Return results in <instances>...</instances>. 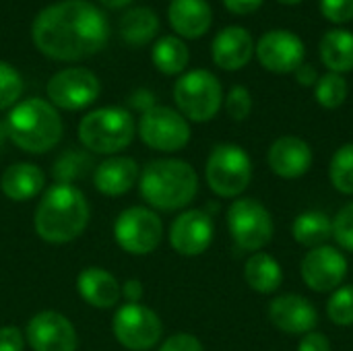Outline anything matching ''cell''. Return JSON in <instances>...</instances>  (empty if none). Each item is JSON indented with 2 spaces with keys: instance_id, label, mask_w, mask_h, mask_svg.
<instances>
[{
  "instance_id": "6da1fadb",
  "label": "cell",
  "mask_w": 353,
  "mask_h": 351,
  "mask_svg": "<svg viewBox=\"0 0 353 351\" xmlns=\"http://www.w3.org/2000/svg\"><path fill=\"white\" fill-rule=\"evenodd\" d=\"M31 37L37 50L52 60H81L108 43L110 23L87 0H62L39 10Z\"/></svg>"
},
{
  "instance_id": "7a4b0ae2",
  "label": "cell",
  "mask_w": 353,
  "mask_h": 351,
  "mask_svg": "<svg viewBox=\"0 0 353 351\" xmlns=\"http://www.w3.org/2000/svg\"><path fill=\"white\" fill-rule=\"evenodd\" d=\"M35 232L50 244H66L79 238L89 223V205L85 194L72 184L52 186L37 205Z\"/></svg>"
},
{
  "instance_id": "3957f363",
  "label": "cell",
  "mask_w": 353,
  "mask_h": 351,
  "mask_svg": "<svg viewBox=\"0 0 353 351\" xmlns=\"http://www.w3.org/2000/svg\"><path fill=\"white\" fill-rule=\"evenodd\" d=\"M141 194L159 211L188 207L199 192V176L188 161L155 159L141 172Z\"/></svg>"
},
{
  "instance_id": "277c9868",
  "label": "cell",
  "mask_w": 353,
  "mask_h": 351,
  "mask_svg": "<svg viewBox=\"0 0 353 351\" xmlns=\"http://www.w3.org/2000/svg\"><path fill=\"white\" fill-rule=\"evenodd\" d=\"M6 132L19 149L39 155L60 143L62 118L50 101L31 97L10 110Z\"/></svg>"
},
{
  "instance_id": "5b68a950",
  "label": "cell",
  "mask_w": 353,
  "mask_h": 351,
  "mask_svg": "<svg viewBox=\"0 0 353 351\" xmlns=\"http://www.w3.org/2000/svg\"><path fill=\"white\" fill-rule=\"evenodd\" d=\"M209 188L221 199H240L252 182V159L236 143H219L211 149L205 163Z\"/></svg>"
},
{
  "instance_id": "8992f818",
  "label": "cell",
  "mask_w": 353,
  "mask_h": 351,
  "mask_svg": "<svg viewBox=\"0 0 353 351\" xmlns=\"http://www.w3.org/2000/svg\"><path fill=\"white\" fill-rule=\"evenodd\" d=\"M79 139L89 151L112 155L132 143L134 120L124 108H99L81 120Z\"/></svg>"
},
{
  "instance_id": "52a82bcc",
  "label": "cell",
  "mask_w": 353,
  "mask_h": 351,
  "mask_svg": "<svg viewBox=\"0 0 353 351\" xmlns=\"http://www.w3.org/2000/svg\"><path fill=\"white\" fill-rule=\"evenodd\" d=\"M225 221L236 248L250 254L265 250L275 236V223L271 211L252 197L236 199L228 207Z\"/></svg>"
},
{
  "instance_id": "ba28073f",
  "label": "cell",
  "mask_w": 353,
  "mask_h": 351,
  "mask_svg": "<svg viewBox=\"0 0 353 351\" xmlns=\"http://www.w3.org/2000/svg\"><path fill=\"white\" fill-rule=\"evenodd\" d=\"M174 101L186 120L209 122L217 116V112L223 106V89L213 72L196 68L184 72L176 81Z\"/></svg>"
},
{
  "instance_id": "9c48e42d",
  "label": "cell",
  "mask_w": 353,
  "mask_h": 351,
  "mask_svg": "<svg viewBox=\"0 0 353 351\" xmlns=\"http://www.w3.org/2000/svg\"><path fill=\"white\" fill-rule=\"evenodd\" d=\"M114 238L118 246L128 254H151L163 238V223L155 211L145 207H130L116 219Z\"/></svg>"
},
{
  "instance_id": "30bf717a",
  "label": "cell",
  "mask_w": 353,
  "mask_h": 351,
  "mask_svg": "<svg viewBox=\"0 0 353 351\" xmlns=\"http://www.w3.org/2000/svg\"><path fill=\"white\" fill-rule=\"evenodd\" d=\"M139 134L147 147L174 153L188 145L192 132L188 120L180 112L165 106H155L141 116Z\"/></svg>"
},
{
  "instance_id": "8fae6325",
  "label": "cell",
  "mask_w": 353,
  "mask_h": 351,
  "mask_svg": "<svg viewBox=\"0 0 353 351\" xmlns=\"http://www.w3.org/2000/svg\"><path fill=\"white\" fill-rule=\"evenodd\" d=\"M350 263L337 246L325 244L310 248L300 261V277L304 285L316 294H333L343 285Z\"/></svg>"
},
{
  "instance_id": "7c38bea8",
  "label": "cell",
  "mask_w": 353,
  "mask_h": 351,
  "mask_svg": "<svg viewBox=\"0 0 353 351\" xmlns=\"http://www.w3.org/2000/svg\"><path fill=\"white\" fill-rule=\"evenodd\" d=\"M114 337L122 348L130 351H147L157 345L163 333L161 319L147 306L126 304L112 321Z\"/></svg>"
},
{
  "instance_id": "4fadbf2b",
  "label": "cell",
  "mask_w": 353,
  "mask_h": 351,
  "mask_svg": "<svg viewBox=\"0 0 353 351\" xmlns=\"http://www.w3.org/2000/svg\"><path fill=\"white\" fill-rule=\"evenodd\" d=\"M99 79L89 68H64L56 72L48 83V97L54 108L83 110L99 97Z\"/></svg>"
},
{
  "instance_id": "5bb4252c",
  "label": "cell",
  "mask_w": 353,
  "mask_h": 351,
  "mask_svg": "<svg viewBox=\"0 0 353 351\" xmlns=\"http://www.w3.org/2000/svg\"><path fill=\"white\" fill-rule=\"evenodd\" d=\"M256 58L263 68L275 74H290L304 62L306 46L302 37L288 29L267 31L254 46Z\"/></svg>"
},
{
  "instance_id": "9a60e30c",
  "label": "cell",
  "mask_w": 353,
  "mask_h": 351,
  "mask_svg": "<svg viewBox=\"0 0 353 351\" xmlns=\"http://www.w3.org/2000/svg\"><path fill=\"white\" fill-rule=\"evenodd\" d=\"M267 317L271 325L292 337H304L316 331L319 310L302 294H281L273 298L267 306Z\"/></svg>"
},
{
  "instance_id": "2e32d148",
  "label": "cell",
  "mask_w": 353,
  "mask_h": 351,
  "mask_svg": "<svg viewBox=\"0 0 353 351\" xmlns=\"http://www.w3.org/2000/svg\"><path fill=\"white\" fill-rule=\"evenodd\" d=\"M213 236L215 223L205 209H188L180 213L170 228V244L182 257H201L209 250Z\"/></svg>"
},
{
  "instance_id": "e0dca14e",
  "label": "cell",
  "mask_w": 353,
  "mask_h": 351,
  "mask_svg": "<svg viewBox=\"0 0 353 351\" xmlns=\"http://www.w3.org/2000/svg\"><path fill=\"white\" fill-rule=\"evenodd\" d=\"M314 163V153L308 141L296 134H283L269 145L267 166L283 180H298L310 172Z\"/></svg>"
},
{
  "instance_id": "ac0fdd59",
  "label": "cell",
  "mask_w": 353,
  "mask_h": 351,
  "mask_svg": "<svg viewBox=\"0 0 353 351\" xmlns=\"http://www.w3.org/2000/svg\"><path fill=\"white\" fill-rule=\"evenodd\" d=\"M27 341L33 351H77V331L72 323L54 310H43L27 323Z\"/></svg>"
},
{
  "instance_id": "d6986e66",
  "label": "cell",
  "mask_w": 353,
  "mask_h": 351,
  "mask_svg": "<svg viewBox=\"0 0 353 351\" xmlns=\"http://www.w3.org/2000/svg\"><path fill=\"white\" fill-rule=\"evenodd\" d=\"M211 54H213V62L221 68V70H240L244 68L252 56H254V39L252 35L240 27V25H230L223 27L211 46Z\"/></svg>"
},
{
  "instance_id": "ffe728a7",
  "label": "cell",
  "mask_w": 353,
  "mask_h": 351,
  "mask_svg": "<svg viewBox=\"0 0 353 351\" xmlns=\"http://www.w3.org/2000/svg\"><path fill=\"white\" fill-rule=\"evenodd\" d=\"M168 19L178 35L196 39L209 31L213 23V10L207 0H172Z\"/></svg>"
},
{
  "instance_id": "44dd1931",
  "label": "cell",
  "mask_w": 353,
  "mask_h": 351,
  "mask_svg": "<svg viewBox=\"0 0 353 351\" xmlns=\"http://www.w3.org/2000/svg\"><path fill=\"white\" fill-rule=\"evenodd\" d=\"M77 290L79 296L95 308H112L122 296V288L116 277L99 267H87L81 271L77 277Z\"/></svg>"
},
{
  "instance_id": "7402d4cb",
  "label": "cell",
  "mask_w": 353,
  "mask_h": 351,
  "mask_svg": "<svg viewBox=\"0 0 353 351\" xmlns=\"http://www.w3.org/2000/svg\"><path fill=\"white\" fill-rule=\"evenodd\" d=\"M139 178V166L130 157H112L97 166L93 182L95 188L108 197H120L128 192Z\"/></svg>"
},
{
  "instance_id": "603a6c76",
  "label": "cell",
  "mask_w": 353,
  "mask_h": 351,
  "mask_svg": "<svg viewBox=\"0 0 353 351\" xmlns=\"http://www.w3.org/2000/svg\"><path fill=\"white\" fill-rule=\"evenodd\" d=\"M46 184V174L33 163H14L8 166L0 178L2 192L17 203H25L41 192Z\"/></svg>"
},
{
  "instance_id": "cb8c5ba5",
  "label": "cell",
  "mask_w": 353,
  "mask_h": 351,
  "mask_svg": "<svg viewBox=\"0 0 353 351\" xmlns=\"http://www.w3.org/2000/svg\"><path fill=\"white\" fill-rule=\"evenodd\" d=\"M244 281L252 292H256L261 296H271L283 283L281 263L265 250L254 252L248 257V261L244 265Z\"/></svg>"
},
{
  "instance_id": "d4e9b609",
  "label": "cell",
  "mask_w": 353,
  "mask_h": 351,
  "mask_svg": "<svg viewBox=\"0 0 353 351\" xmlns=\"http://www.w3.org/2000/svg\"><path fill=\"white\" fill-rule=\"evenodd\" d=\"M292 236L300 246L308 250L325 246L329 240H333V217L316 209L302 211L292 223Z\"/></svg>"
},
{
  "instance_id": "484cf974",
  "label": "cell",
  "mask_w": 353,
  "mask_h": 351,
  "mask_svg": "<svg viewBox=\"0 0 353 351\" xmlns=\"http://www.w3.org/2000/svg\"><path fill=\"white\" fill-rule=\"evenodd\" d=\"M319 54L329 72L345 74L353 70V33L347 29H331L323 35Z\"/></svg>"
},
{
  "instance_id": "4316f807",
  "label": "cell",
  "mask_w": 353,
  "mask_h": 351,
  "mask_svg": "<svg viewBox=\"0 0 353 351\" xmlns=\"http://www.w3.org/2000/svg\"><path fill=\"white\" fill-rule=\"evenodd\" d=\"M159 31V19L153 8L139 6L126 10L120 19V35L128 46H147Z\"/></svg>"
},
{
  "instance_id": "83f0119b",
  "label": "cell",
  "mask_w": 353,
  "mask_h": 351,
  "mask_svg": "<svg viewBox=\"0 0 353 351\" xmlns=\"http://www.w3.org/2000/svg\"><path fill=\"white\" fill-rule=\"evenodd\" d=\"M151 56H153L155 68L163 74H182L190 60L188 46L176 35H165L157 39Z\"/></svg>"
},
{
  "instance_id": "f1b7e54d",
  "label": "cell",
  "mask_w": 353,
  "mask_h": 351,
  "mask_svg": "<svg viewBox=\"0 0 353 351\" xmlns=\"http://www.w3.org/2000/svg\"><path fill=\"white\" fill-rule=\"evenodd\" d=\"M329 182L343 194L353 197V143L341 145L329 161Z\"/></svg>"
},
{
  "instance_id": "f546056e",
  "label": "cell",
  "mask_w": 353,
  "mask_h": 351,
  "mask_svg": "<svg viewBox=\"0 0 353 351\" xmlns=\"http://www.w3.org/2000/svg\"><path fill=\"white\" fill-rule=\"evenodd\" d=\"M350 93V85L343 74L327 72L321 74V79L314 85V99L325 110H337L345 103Z\"/></svg>"
},
{
  "instance_id": "4dcf8cb0",
  "label": "cell",
  "mask_w": 353,
  "mask_h": 351,
  "mask_svg": "<svg viewBox=\"0 0 353 351\" xmlns=\"http://www.w3.org/2000/svg\"><path fill=\"white\" fill-rule=\"evenodd\" d=\"M325 310L335 327H353V285L337 288L329 296Z\"/></svg>"
},
{
  "instance_id": "1f68e13d",
  "label": "cell",
  "mask_w": 353,
  "mask_h": 351,
  "mask_svg": "<svg viewBox=\"0 0 353 351\" xmlns=\"http://www.w3.org/2000/svg\"><path fill=\"white\" fill-rule=\"evenodd\" d=\"M23 93V79L10 64L0 60V110L12 108Z\"/></svg>"
},
{
  "instance_id": "d6a6232c",
  "label": "cell",
  "mask_w": 353,
  "mask_h": 351,
  "mask_svg": "<svg viewBox=\"0 0 353 351\" xmlns=\"http://www.w3.org/2000/svg\"><path fill=\"white\" fill-rule=\"evenodd\" d=\"M223 106H225V112H228V116L232 120L244 122L252 112V93L244 85H234L228 91V95L223 99Z\"/></svg>"
},
{
  "instance_id": "836d02e7",
  "label": "cell",
  "mask_w": 353,
  "mask_h": 351,
  "mask_svg": "<svg viewBox=\"0 0 353 351\" xmlns=\"http://www.w3.org/2000/svg\"><path fill=\"white\" fill-rule=\"evenodd\" d=\"M333 240L341 250L353 252V201L345 203L333 217Z\"/></svg>"
},
{
  "instance_id": "e575fe53",
  "label": "cell",
  "mask_w": 353,
  "mask_h": 351,
  "mask_svg": "<svg viewBox=\"0 0 353 351\" xmlns=\"http://www.w3.org/2000/svg\"><path fill=\"white\" fill-rule=\"evenodd\" d=\"M321 12L331 23H350L353 19V0H321Z\"/></svg>"
},
{
  "instance_id": "d590c367",
  "label": "cell",
  "mask_w": 353,
  "mask_h": 351,
  "mask_svg": "<svg viewBox=\"0 0 353 351\" xmlns=\"http://www.w3.org/2000/svg\"><path fill=\"white\" fill-rule=\"evenodd\" d=\"M159 351H205L203 350V343L199 341V337L190 335V333H174L170 335L163 343Z\"/></svg>"
},
{
  "instance_id": "8d00e7d4",
  "label": "cell",
  "mask_w": 353,
  "mask_h": 351,
  "mask_svg": "<svg viewBox=\"0 0 353 351\" xmlns=\"http://www.w3.org/2000/svg\"><path fill=\"white\" fill-rule=\"evenodd\" d=\"M298 351H333V348H331V339L325 333L312 331V333H306L304 337H300Z\"/></svg>"
},
{
  "instance_id": "74e56055",
  "label": "cell",
  "mask_w": 353,
  "mask_h": 351,
  "mask_svg": "<svg viewBox=\"0 0 353 351\" xmlns=\"http://www.w3.org/2000/svg\"><path fill=\"white\" fill-rule=\"evenodd\" d=\"M25 339L17 327H0V351H23Z\"/></svg>"
},
{
  "instance_id": "f35d334b",
  "label": "cell",
  "mask_w": 353,
  "mask_h": 351,
  "mask_svg": "<svg viewBox=\"0 0 353 351\" xmlns=\"http://www.w3.org/2000/svg\"><path fill=\"white\" fill-rule=\"evenodd\" d=\"M319 79H321V74H319L316 66L310 64V62H302V64L296 68V81H298L302 87H314Z\"/></svg>"
},
{
  "instance_id": "ab89813d",
  "label": "cell",
  "mask_w": 353,
  "mask_h": 351,
  "mask_svg": "<svg viewBox=\"0 0 353 351\" xmlns=\"http://www.w3.org/2000/svg\"><path fill=\"white\" fill-rule=\"evenodd\" d=\"M265 0H223L225 8L234 14H250L261 8Z\"/></svg>"
},
{
  "instance_id": "60d3db41",
  "label": "cell",
  "mask_w": 353,
  "mask_h": 351,
  "mask_svg": "<svg viewBox=\"0 0 353 351\" xmlns=\"http://www.w3.org/2000/svg\"><path fill=\"white\" fill-rule=\"evenodd\" d=\"M130 103H132L137 110H141V112L145 114L147 110L155 108V97H153V93H151V91H147V89H141V91L132 93V97H130Z\"/></svg>"
},
{
  "instance_id": "b9f144b4",
  "label": "cell",
  "mask_w": 353,
  "mask_h": 351,
  "mask_svg": "<svg viewBox=\"0 0 353 351\" xmlns=\"http://www.w3.org/2000/svg\"><path fill=\"white\" fill-rule=\"evenodd\" d=\"M122 296L128 300V304H137L143 298V285H141V281H137V279L126 281L124 288H122Z\"/></svg>"
},
{
  "instance_id": "7bdbcfd3",
  "label": "cell",
  "mask_w": 353,
  "mask_h": 351,
  "mask_svg": "<svg viewBox=\"0 0 353 351\" xmlns=\"http://www.w3.org/2000/svg\"><path fill=\"white\" fill-rule=\"evenodd\" d=\"M99 2L108 8H122V6H128L132 0H99Z\"/></svg>"
},
{
  "instance_id": "ee69618b",
  "label": "cell",
  "mask_w": 353,
  "mask_h": 351,
  "mask_svg": "<svg viewBox=\"0 0 353 351\" xmlns=\"http://www.w3.org/2000/svg\"><path fill=\"white\" fill-rule=\"evenodd\" d=\"M277 2H281V4H288V6H294V4H300L302 0H277Z\"/></svg>"
}]
</instances>
